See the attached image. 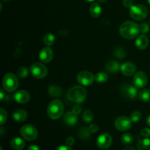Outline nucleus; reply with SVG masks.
Returning a JSON list of instances; mask_svg holds the SVG:
<instances>
[{"instance_id":"f257e3e1","label":"nucleus","mask_w":150,"mask_h":150,"mask_svg":"<svg viewBox=\"0 0 150 150\" xmlns=\"http://www.w3.org/2000/svg\"><path fill=\"white\" fill-rule=\"evenodd\" d=\"M140 33V26L135 22L127 21L122 23L120 27V34L125 39H133Z\"/></svg>"},{"instance_id":"f03ea898","label":"nucleus","mask_w":150,"mask_h":150,"mask_svg":"<svg viewBox=\"0 0 150 150\" xmlns=\"http://www.w3.org/2000/svg\"><path fill=\"white\" fill-rule=\"evenodd\" d=\"M64 113V105L59 100H54L48 105L47 114L52 120H57L62 116Z\"/></svg>"},{"instance_id":"7ed1b4c3","label":"nucleus","mask_w":150,"mask_h":150,"mask_svg":"<svg viewBox=\"0 0 150 150\" xmlns=\"http://www.w3.org/2000/svg\"><path fill=\"white\" fill-rule=\"evenodd\" d=\"M67 96L70 100L80 104L86 99V91L83 86H75L69 90Z\"/></svg>"},{"instance_id":"20e7f679","label":"nucleus","mask_w":150,"mask_h":150,"mask_svg":"<svg viewBox=\"0 0 150 150\" xmlns=\"http://www.w3.org/2000/svg\"><path fill=\"white\" fill-rule=\"evenodd\" d=\"M2 86L7 92H13L18 86V80L15 74L9 73L5 74L2 80Z\"/></svg>"},{"instance_id":"39448f33","label":"nucleus","mask_w":150,"mask_h":150,"mask_svg":"<svg viewBox=\"0 0 150 150\" xmlns=\"http://www.w3.org/2000/svg\"><path fill=\"white\" fill-rule=\"evenodd\" d=\"M130 16L136 21H142L146 18L148 10L143 4H133L130 7Z\"/></svg>"},{"instance_id":"423d86ee","label":"nucleus","mask_w":150,"mask_h":150,"mask_svg":"<svg viewBox=\"0 0 150 150\" xmlns=\"http://www.w3.org/2000/svg\"><path fill=\"white\" fill-rule=\"evenodd\" d=\"M29 71L32 76L36 79H43L47 76L48 70L43 64L40 62H35L31 65Z\"/></svg>"},{"instance_id":"0eeeda50","label":"nucleus","mask_w":150,"mask_h":150,"mask_svg":"<svg viewBox=\"0 0 150 150\" xmlns=\"http://www.w3.org/2000/svg\"><path fill=\"white\" fill-rule=\"evenodd\" d=\"M20 133L22 137L27 141H34L38 137V130L32 125H25L21 128Z\"/></svg>"},{"instance_id":"6e6552de","label":"nucleus","mask_w":150,"mask_h":150,"mask_svg":"<svg viewBox=\"0 0 150 150\" xmlns=\"http://www.w3.org/2000/svg\"><path fill=\"white\" fill-rule=\"evenodd\" d=\"M120 91H121L122 95L125 98L130 100H136L139 95L136 86L134 85L133 86L130 83H124V84L122 85Z\"/></svg>"},{"instance_id":"1a4fd4ad","label":"nucleus","mask_w":150,"mask_h":150,"mask_svg":"<svg viewBox=\"0 0 150 150\" xmlns=\"http://www.w3.org/2000/svg\"><path fill=\"white\" fill-rule=\"evenodd\" d=\"M132 122H133L131 121L130 118L125 116H121L115 120L114 125L120 131H126L131 127Z\"/></svg>"},{"instance_id":"9d476101","label":"nucleus","mask_w":150,"mask_h":150,"mask_svg":"<svg viewBox=\"0 0 150 150\" xmlns=\"http://www.w3.org/2000/svg\"><path fill=\"white\" fill-rule=\"evenodd\" d=\"M77 81L82 86H89L95 81V76L92 73L88 71H81L78 74Z\"/></svg>"},{"instance_id":"9b49d317","label":"nucleus","mask_w":150,"mask_h":150,"mask_svg":"<svg viewBox=\"0 0 150 150\" xmlns=\"http://www.w3.org/2000/svg\"><path fill=\"white\" fill-rule=\"evenodd\" d=\"M148 78L144 72H138L133 76V85L136 88H144L147 83Z\"/></svg>"},{"instance_id":"f8f14e48","label":"nucleus","mask_w":150,"mask_h":150,"mask_svg":"<svg viewBox=\"0 0 150 150\" xmlns=\"http://www.w3.org/2000/svg\"><path fill=\"white\" fill-rule=\"evenodd\" d=\"M112 144V137L108 133H103L97 139V145L100 149H107Z\"/></svg>"},{"instance_id":"ddd939ff","label":"nucleus","mask_w":150,"mask_h":150,"mask_svg":"<svg viewBox=\"0 0 150 150\" xmlns=\"http://www.w3.org/2000/svg\"><path fill=\"white\" fill-rule=\"evenodd\" d=\"M40 59L43 63H49L51 62L54 57V52L53 50L48 46L43 48L40 51L39 54Z\"/></svg>"},{"instance_id":"4468645a","label":"nucleus","mask_w":150,"mask_h":150,"mask_svg":"<svg viewBox=\"0 0 150 150\" xmlns=\"http://www.w3.org/2000/svg\"><path fill=\"white\" fill-rule=\"evenodd\" d=\"M120 70L122 73L125 76H131L135 74V72L136 70V67L133 62H126L123 63L120 66Z\"/></svg>"},{"instance_id":"2eb2a0df","label":"nucleus","mask_w":150,"mask_h":150,"mask_svg":"<svg viewBox=\"0 0 150 150\" xmlns=\"http://www.w3.org/2000/svg\"><path fill=\"white\" fill-rule=\"evenodd\" d=\"M14 100L17 103L21 104L26 103L30 99V95L29 92H26V90H19L15 93Z\"/></svg>"},{"instance_id":"dca6fc26","label":"nucleus","mask_w":150,"mask_h":150,"mask_svg":"<svg viewBox=\"0 0 150 150\" xmlns=\"http://www.w3.org/2000/svg\"><path fill=\"white\" fill-rule=\"evenodd\" d=\"M64 122L68 126H74L78 122V115L73 111H68L64 116Z\"/></svg>"},{"instance_id":"f3484780","label":"nucleus","mask_w":150,"mask_h":150,"mask_svg":"<svg viewBox=\"0 0 150 150\" xmlns=\"http://www.w3.org/2000/svg\"><path fill=\"white\" fill-rule=\"evenodd\" d=\"M105 70L108 72V73H116L120 70V66L117 62L114 61V60H111L108 61V62L105 64Z\"/></svg>"},{"instance_id":"a211bd4d","label":"nucleus","mask_w":150,"mask_h":150,"mask_svg":"<svg viewBox=\"0 0 150 150\" xmlns=\"http://www.w3.org/2000/svg\"><path fill=\"white\" fill-rule=\"evenodd\" d=\"M148 45H149V40H148L147 37L145 36V35H140V36L136 39V45L139 49H145V48H147Z\"/></svg>"},{"instance_id":"6ab92c4d","label":"nucleus","mask_w":150,"mask_h":150,"mask_svg":"<svg viewBox=\"0 0 150 150\" xmlns=\"http://www.w3.org/2000/svg\"><path fill=\"white\" fill-rule=\"evenodd\" d=\"M13 117L16 122H21L25 121V120H26V118H27V113H26L24 110H16V111H15L14 112H13Z\"/></svg>"},{"instance_id":"aec40b11","label":"nucleus","mask_w":150,"mask_h":150,"mask_svg":"<svg viewBox=\"0 0 150 150\" xmlns=\"http://www.w3.org/2000/svg\"><path fill=\"white\" fill-rule=\"evenodd\" d=\"M89 12H90V14L92 17L98 18L102 13V7L98 3H93L91 5Z\"/></svg>"},{"instance_id":"412c9836","label":"nucleus","mask_w":150,"mask_h":150,"mask_svg":"<svg viewBox=\"0 0 150 150\" xmlns=\"http://www.w3.org/2000/svg\"><path fill=\"white\" fill-rule=\"evenodd\" d=\"M10 144L13 149L16 150L22 149L25 146V143L23 139L18 137L13 138L10 142Z\"/></svg>"},{"instance_id":"4be33fe9","label":"nucleus","mask_w":150,"mask_h":150,"mask_svg":"<svg viewBox=\"0 0 150 150\" xmlns=\"http://www.w3.org/2000/svg\"><path fill=\"white\" fill-rule=\"evenodd\" d=\"M138 150H150V139H144L139 141L137 145Z\"/></svg>"},{"instance_id":"5701e85b","label":"nucleus","mask_w":150,"mask_h":150,"mask_svg":"<svg viewBox=\"0 0 150 150\" xmlns=\"http://www.w3.org/2000/svg\"><path fill=\"white\" fill-rule=\"evenodd\" d=\"M139 98L144 102L150 101V89H144L139 92Z\"/></svg>"},{"instance_id":"b1692460","label":"nucleus","mask_w":150,"mask_h":150,"mask_svg":"<svg viewBox=\"0 0 150 150\" xmlns=\"http://www.w3.org/2000/svg\"><path fill=\"white\" fill-rule=\"evenodd\" d=\"M95 79L98 83H105V82L108 81V76L105 73H103V72H100V73H98L96 75H95Z\"/></svg>"},{"instance_id":"393cba45","label":"nucleus","mask_w":150,"mask_h":150,"mask_svg":"<svg viewBox=\"0 0 150 150\" xmlns=\"http://www.w3.org/2000/svg\"><path fill=\"white\" fill-rule=\"evenodd\" d=\"M121 141L122 142L123 144L125 145H130L133 143V137L130 133H126L122 136Z\"/></svg>"},{"instance_id":"a878e982","label":"nucleus","mask_w":150,"mask_h":150,"mask_svg":"<svg viewBox=\"0 0 150 150\" xmlns=\"http://www.w3.org/2000/svg\"><path fill=\"white\" fill-rule=\"evenodd\" d=\"M82 118L86 123H91L93 121V114L90 110H85L82 114Z\"/></svg>"},{"instance_id":"bb28decb","label":"nucleus","mask_w":150,"mask_h":150,"mask_svg":"<svg viewBox=\"0 0 150 150\" xmlns=\"http://www.w3.org/2000/svg\"><path fill=\"white\" fill-rule=\"evenodd\" d=\"M48 92L53 97H59L62 95V91L59 86H51L48 89Z\"/></svg>"},{"instance_id":"cd10ccee","label":"nucleus","mask_w":150,"mask_h":150,"mask_svg":"<svg viewBox=\"0 0 150 150\" xmlns=\"http://www.w3.org/2000/svg\"><path fill=\"white\" fill-rule=\"evenodd\" d=\"M43 41L47 46H51L55 42V37L52 33H48L44 37Z\"/></svg>"},{"instance_id":"c85d7f7f","label":"nucleus","mask_w":150,"mask_h":150,"mask_svg":"<svg viewBox=\"0 0 150 150\" xmlns=\"http://www.w3.org/2000/svg\"><path fill=\"white\" fill-rule=\"evenodd\" d=\"M92 133H90L89 130V127H84L82 129H81L79 131V136L82 139H87L90 138V136Z\"/></svg>"},{"instance_id":"c756f323","label":"nucleus","mask_w":150,"mask_h":150,"mask_svg":"<svg viewBox=\"0 0 150 150\" xmlns=\"http://www.w3.org/2000/svg\"><path fill=\"white\" fill-rule=\"evenodd\" d=\"M114 55H115V57H117V58L123 59L125 57L126 51L123 48L118 47V48H116L115 51H114Z\"/></svg>"},{"instance_id":"7c9ffc66","label":"nucleus","mask_w":150,"mask_h":150,"mask_svg":"<svg viewBox=\"0 0 150 150\" xmlns=\"http://www.w3.org/2000/svg\"><path fill=\"white\" fill-rule=\"evenodd\" d=\"M142 119V113L139 111H133L130 116V120L133 122H139Z\"/></svg>"},{"instance_id":"2f4dec72","label":"nucleus","mask_w":150,"mask_h":150,"mask_svg":"<svg viewBox=\"0 0 150 150\" xmlns=\"http://www.w3.org/2000/svg\"><path fill=\"white\" fill-rule=\"evenodd\" d=\"M28 73H29V70H28V69L26 67H21L17 70L18 76L20 78H21V79L26 78L28 76Z\"/></svg>"},{"instance_id":"473e14b6","label":"nucleus","mask_w":150,"mask_h":150,"mask_svg":"<svg viewBox=\"0 0 150 150\" xmlns=\"http://www.w3.org/2000/svg\"><path fill=\"white\" fill-rule=\"evenodd\" d=\"M7 119V114L4 108H0V124L3 125L6 122Z\"/></svg>"},{"instance_id":"72a5a7b5","label":"nucleus","mask_w":150,"mask_h":150,"mask_svg":"<svg viewBox=\"0 0 150 150\" xmlns=\"http://www.w3.org/2000/svg\"><path fill=\"white\" fill-rule=\"evenodd\" d=\"M140 32L142 34H146L149 32V26L146 23H142L140 25Z\"/></svg>"},{"instance_id":"f704fd0d","label":"nucleus","mask_w":150,"mask_h":150,"mask_svg":"<svg viewBox=\"0 0 150 150\" xmlns=\"http://www.w3.org/2000/svg\"><path fill=\"white\" fill-rule=\"evenodd\" d=\"M141 135L143 137H149L150 136V129L149 128H144L141 131Z\"/></svg>"},{"instance_id":"c9c22d12","label":"nucleus","mask_w":150,"mask_h":150,"mask_svg":"<svg viewBox=\"0 0 150 150\" xmlns=\"http://www.w3.org/2000/svg\"><path fill=\"white\" fill-rule=\"evenodd\" d=\"M89 130L91 133H95L98 130V126L96 124H92L89 127Z\"/></svg>"},{"instance_id":"e433bc0d","label":"nucleus","mask_w":150,"mask_h":150,"mask_svg":"<svg viewBox=\"0 0 150 150\" xmlns=\"http://www.w3.org/2000/svg\"><path fill=\"white\" fill-rule=\"evenodd\" d=\"M73 113H75L76 114H77V115H79V114L81 113V108L80 105H79V103L77 104V105H75L74 107H73Z\"/></svg>"},{"instance_id":"4c0bfd02","label":"nucleus","mask_w":150,"mask_h":150,"mask_svg":"<svg viewBox=\"0 0 150 150\" xmlns=\"http://www.w3.org/2000/svg\"><path fill=\"white\" fill-rule=\"evenodd\" d=\"M122 3H123V5H124L125 7H130L131 6L133 5V0H123Z\"/></svg>"},{"instance_id":"58836bf2","label":"nucleus","mask_w":150,"mask_h":150,"mask_svg":"<svg viewBox=\"0 0 150 150\" xmlns=\"http://www.w3.org/2000/svg\"><path fill=\"white\" fill-rule=\"evenodd\" d=\"M75 143V139L73 137H68L66 140V144L69 146H71L74 144Z\"/></svg>"},{"instance_id":"ea45409f","label":"nucleus","mask_w":150,"mask_h":150,"mask_svg":"<svg viewBox=\"0 0 150 150\" xmlns=\"http://www.w3.org/2000/svg\"><path fill=\"white\" fill-rule=\"evenodd\" d=\"M57 150H72L71 148H70V146H64V145H62V146H59L58 149Z\"/></svg>"},{"instance_id":"a19ab883","label":"nucleus","mask_w":150,"mask_h":150,"mask_svg":"<svg viewBox=\"0 0 150 150\" xmlns=\"http://www.w3.org/2000/svg\"><path fill=\"white\" fill-rule=\"evenodd\" d=\"M28 150H40V149H39V147L37 146V145L32 144V145H31V146H29Z\"/></svg>"},{"instance_id":"79ce46f5","label":"nucleus","mask_w":150,"mask_h":150,"mask_svg":"<svg viewBox=\"0 0 150 150\" xmlns=\"http://www.w3.org/2000/svg\"><path fill=\"white\" fill-rule=\"evenodd\" d=\"M0 95H1V98H0V99H1V100H2L4 98V92L3 89H1V90H0Z\"/></svg>"},{"instance_id":"37998d69","label":"nucleus","mask_w":150,"mask_h":150,"mask_svg":"<svg viewBox=\"0 0 150 150\" xmlns=\"http://www.w3.org/2000/svg\"><path fill=\"white\" fill-rule=\"evenodd\" d=\"M122 150H136L135 148H133V146H127V147L124 148Z\"/></svg>"},{"instance_id":"c03bdc74","label":"nucleus","mask_w":150,"mask_h":150,"mask_svg":"<svg viewBox=\"0 0 150 150\" xmlns=\"http://www.w3.org/2000/svg\"><path fill=\"white\" fill-rule=\"evenodd\" d=\"M146 124H147L148 125H149V127H150V114H149V116H148L147 118H146Z\"/></svg>"},{"instance_id":"a18cd8bd","label":"nucleus","mask_w":150,"mask_h":150,"mask_svg":"<svg viewBox=\"0 0 150 150\" xmlns=\"http://www.w3.org/2000/svg\"><path fill=\"white\" fill-rule=\"evenodd\" d=\"M97 1H99V2H100V3H103V2H105L106 0H97Z\"/></svg>"},{"instance_id":"49530a36","label":"nucleus","mask_w":150,"mask_h":150,"mask_svg":"<svg viewBox=\"0 0 150 150\" xmlns=\"http://www.w3.org/2000/svg\"><path fill=\"white\" fill-rule=\"evenodd\" d=\"M84 1H88V2H92V1H95V0H84Z\"/></svg>"},{"instance_id":"de8ad7c7","label":"nucleus","mask_w":150,"mask_h":150,"mask_svg":"<svg viewBox=\"0 0 150 150\" xmlns=\"http://www.w3.org/2000/svg\"><path fill=\"white\" fill-rule=\"evenodd\" d=\"M147 1H148V3L150 4V0H147Z\"/></svg>"},{"instance_id":"09e8293b","label":"nucleus","mask_w":150,"mask_h":150,"mask_svg":"<svg viewBox=\"0 0 150 150\" xmlns=\"http://www.w3.org/2000/svg\"><path fill=\"white\" fill-rule=\"evenodd\" d=\"M3 1H10V0H3Z\"/></svg>"},{"instance_id":"8fccbe9b","label":"nucleus","mask_w":150,"mask_h":150,"mask_svg":"<svg viewBox=\"0 0 150 150\" xmlns=\"http://www.w3.org/2000/svg\"><path fill=\"white\" fill-rule=\"evenodd\" d=\"M0 149H1V150H2V148H1H1H0Z\"/></svg>"},{"instance_id":"3c124183","label":"nucleus","mask_w":150,"mask_h":150,"mask_svg":"<svg viewBox=\"0 0 150 150\" xmlns=\"http://www.w3.org/2000/svg\"><path fill=\"white\" fill-rule=\"evenodd\" d=\"M149 23H150V21H149Z\"/></svg>"}]
</instances>
